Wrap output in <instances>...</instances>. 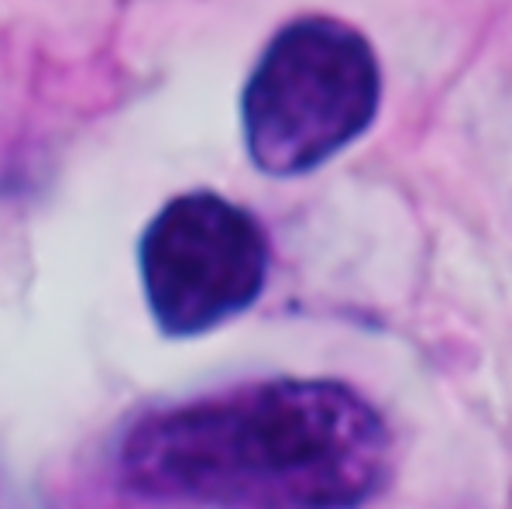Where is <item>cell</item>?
Segmentation results:
<instances>
[{
	"label": "cell",
	"instance_id": "cell-1",
	"mask_svg": "<svg viewBox=\"0 0 512 509\" xmlns=\"http://www.w3.org/2000/svg\"><path fill=\"white\" fill-rule=\"evenodd\" d=\"M389 465L385 420L337 379H262L162 406L117 448L131 492L207 509H358Z\"/></svg>",
	"mask_w": 512,
	"mask_h": 509
},
{
	"label": "cell",
	"instance_id": "cell-2",
	"mask_svg": "<svg viewBox=\"0 0 512 509\" xmlns=\"http://www.w3.org/2000/svg\"><path fill=\"white\" fill-rule=\"evenodd\" d=\"M378 104L372 42L337 18H296L275 31L248 76L244 145L265 176H306L365 135Z\"/></svg>",
	"mask_w": 512,
	"mask_h": 509
},
{
	"label": "cell",
	"instance_id": "cell-3",
	"mask_svg": "<svg viewBox=\"0 0 512 509\" xmlns=\"http://www.w3.org/2000/svg\"><path fill=\"white\" fill-rule=\"evenodd\" d=\"M269 262L258 217L210 190L172 197L138 245L148 313L169 338H196L241 317L269 283Z\"/></svg>",
	"mask_w": 512,
	"mask_h": 509
}]
</instances>
